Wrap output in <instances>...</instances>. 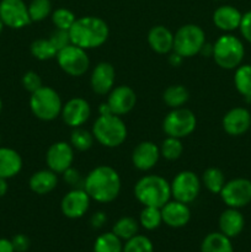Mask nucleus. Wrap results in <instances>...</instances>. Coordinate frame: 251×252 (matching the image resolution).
Returning <instances> with one entry per match:
<instances>
[{
  "mask_svg": "<svg viewBox=\"0 0 251 252\" xmlns=\"http://www.w3.org/2000/svg\"><path fill=\"white\" fill-rule=\"evenodd\" d=\"M234 85L240 95L251 98V64H241L235 69Z\"/></svg>",
  "mask_w": 251,
  "mask_h": 252,
  "instance_id": "nucleus-29",
  "label": "nucleus"
},
{
  "mask_svg": "<svg viewBox=\"0 0 251 252\" xmlns=\"http://www.w3.org/2000/svg\"><path fill=\"white\" fill-rule=\"evenodd\" d=\"M30 51L37 61H49L52 58H56L58 53L49 38L34 39L30 46Z\"/></svg>",
  "mask_w": 251,
  "mask_h": 252,
  "instance_id": "nucleus-32",
  "label": "nucleus"
},
{
  "mask_svg": "<svg viewBox=\"0 0 251 252\" xmlns=\"http://www.w3.org/2000/svg\"><path fill=\"white\" fill-rule=\"evenodd\" d=\"M197 118L191 110L185 107L174 108L165 116L162 121V130L167 137L182 139L194 132Z\"/></svg>",
  "mask_w": 251,
  "mask_h": 252,
  "instance_id": "nucleus-8",
  "label": "nucleus"
},
{
  "mask_svg": "<svg viewBox=\"0 0 251 252\" xmlns=\"http://www.w3.org/2000/svg\"><path fill=\"white\" fill-rule=\"evenodd\" d=\"M106 221H107V216L103 212H96L90 218V224L94 229L102 228L106 224Z\"/></svg>",
  "mask_w": 251,
  "mask_h": 252,
  "instance_id": "nucleus-44",
  "label": "nucleus"
},
{
  "mask_svg": "<svg viewBox=\"0 0 251 252\" xmlns=\"http://www.w3.org/2000/svg\"><path fill=\"white\" fill-rule=\"evenodd\" d=\"M63 180L73 189H83V187H79V185H83L84 186V181L81 180V175L78 170L74 169L73 166L69 167L68 170L63 172Z\"/></svg>",
  "mask_w": 251,
  "mask_h": 252,
  "instance_id": "nucleus-41",
  "label": "nucleus"
},
{
  "mask_svg": "<svg viewBox=\"0 0 251 252\" xmlns=\"http://www.w3.org/2000/svg\"><path fill=\"white\" fill-rule=\"evenodd\" d=\"M243 14L231 5H221L213 12V24L224 32L235 31L240 27Z\"/></svg>",
  "mask_w": 251,
  "mask_h": 252,
  "instance_id": "nucleus-21",
  "label": "nucleus"
},
{
  "mask_svg": "<svg viewBox=\"0 0 251 252\" xmlns=\"http://www.w3.org/2000/svg\"><path fill=\"white\" fill-rule=\"evenodd\" d=\"M162 223L161 209L157 207H144L140 212L139 224L147 230H155Z\"/></svg>",
  "mask_w": 251,
  "mask_h": 252,
  "instance_id": "nucleus-35",
  "label": "nucleus"
},
{
  "mask_svg": "<svg viewBox=\"0 0 251 252\" xmlns=\"http://www.w3.org/2000/svg\"><path fill=\"white\" fill-rule=\"evenodd\" d=\"M184 57H181L179 53L172 51V53H170L169 56V64L171 66H174V68H179L182 64V62H184Z\"/></svg>",
  "mask_w": 251,
  "mask_h": 252,
  "instance_id": "nucleus-45",
  "label": "nucleus"
},
{
  "mask_svg": "<svg viewBox=\"0 0 251 252\" xmlns=\"http://www.w3.org/2000/svg\"><path fill=\"white\" fill-rule=\"evenodd\" d=\"M59 68L70 76H81L89 70L90 59L85 49L70 43L57 53Z\"/></svg>",
  "mask_w": 251,
  "mask_h": 252,
  "instance_id": "nucleus-9",
  "label": "nucleus"
},
{
  "mask_svg": "<svg viewBox=\"0 0 251 252\" xmlns=\"http://www.w3.org/2000/svg\"><path fill=\"white\" fill-rule=\"evenodd\" d=\"M244 56L245 47L241 39L234 34H223L214 42L212 57L217 65L224 70H234L241 65Z\"/></svg>",
  "mask_w": 251,
  "mask_h": 252,
  "instance_id": "nucleus-5",
  "label": "nucleus"
},
{
  "mask_svg": "<svg viewBox=\"0 0 251 252\" xmlns=\"http://www.w3.org/2000/svg\"><path fill=\"white\" fill-rule=\"evenodd\" d=\"M223 129L231 137H239L251 128V113L245 107H234L224 115Z\"/></svg>",
  "mask_w": 251,
  "mask_h": 252,
  "instance_id": "nucleus-17",
  "label": "nucleus"
},
{
  "mask_svg": "<svg viewBox=\"0 0 251 252\" xmlns=\"http://www.w3.org/2000/svg\"><path fill=\"white\" fill-rule=\"evenodd\" d=\"M0 252H15L11 240L0 239Z\"/></svg>",
  "mask_w": 251,
  "mask_h": 252,
  "instance_id": "nucleus-46",
  "label": "nucleus"
},
{
  "mask_svg": "<svg viewBox=\"0 0 251 252\" xmlns=\"http://www.w3.org/2000/svg\"><path fill=\"white\" fill-rule=\"evenodd\" d=\"M171 186V197L182 203L189 204L196 201L201 192V179L189 170H184L174 177Z\"/></svg>",
  "mask_w": 251,
  "mask_h": 252,
  "instance_id": "nucleus-10",
  "label": "nucleus"
},
{
  "mask_svg": "<svg viewBox=\"0 0 251 252\" xmlns=\"http://www.w3.org/2000/svg\"><path fill=\"white\" fill-rule=\"evenodd\" d=\"M106 103L108 105L113 115L125 116L135 107L137 95H135V91L130 86H116L107 94Z\"/></svg>",
  "mask_w": 251,
  "mask_h": 252,
  "instance_id": "nucleus-16",
  "label": "nucleus"
},
{
  "mask_svg": "<svg viewBox=\"0 0 251 252\" xmlns=\"http://www.w3.org/2000/svg\"><path fill=\"white\" fill-rule=\"evenodd\" d=\"M206 43V33L198 25L187 24L180 27L174 34V49L184 58H191L199 54Z\"/></svg>",
  "mask_w": 251,
  "mask_h": 252,
  "instance_id": "nucleus-7",
  "label": "nucleus"
},
{
  "mask_svg": "<svg viewBox=\"0 0 251 252\" xmlns=\"http://www.w3.org/2000/svg\"><path fill=\"white\" fill-rule=\"evenodd\" d=\"M250 130H251V128H250Z\"/></svg>",
  "mask_w": 251,
  "mask_h": 252,
  "instance_id": "nucleus-53",
  "label": "nucleus"
},
{
  "mask_svg": "<svg viewBox=\"0 0 251 252\" xmlns=\"http://www.w3.org/2000/svg\"><path fill=\"white\" fill-rule=\"evenodd\" d=\"M94 138L105 148H117L127 139V126L121 116L108 113L100 115L93 126Z\"/></svg>",
  "mask_w": 251,
  "mask_h": 252,
  "instance_id": "nucleus-4",
  "label": "nucleus"
},
{
  "mask_svg": "<svg viewBox=\"0 0 251 252\" xmlns=\"http://www.w3.org/2000/svg\"><path fill=\"white\" fill-rule=\"evenodd\" d=\"M219 231L224 234L228 238H235L245 226V219L240 213V211L236 208H228L220 214L219 217Z\"/></svg>",
  "mask_w": 251,
  "mask_h": 252,
  "instance_id": "nucleus-23",
  "label": "nucleus"
},
{
  "mask_svg": "<svg viewBox=\"0 0 251 252\" xmlns=\"http://www.w3.org/2000/svg\"><path fill=\"white\" fill-rule=\"evenodd\" d=\"M134 196L144 207L161 208L171 199V186L162 176L147 175L135 184Z\"/></svg>",
  "mask_w": 251,
  "mask_h": 252,
  "instance_id": "nucleus-3",
  "label": "nucleus"
},
{
  "mask_svg": "<svg viewBox=\"0 0 251 252\" xmlns=\"http://www.w3.org/2000/svg\"><path fill=\"white\" fill-rule=\"evenodd\" d=\"M160 149L150 140L140 142L132 152V164L139 171H149L157 164Z\"/></svg>",
  "mask_w": 251,
  "mask_h": 252,
  "instance_id": "nucleus-19",
  "label": "nucleus"
},
{
  "mask_svg": "<svg viewBox=\"0 0 251 252\" xmlns=\"http://www.w3.org/2000/svg\"><path fill=\"white\" fill-rule=\"evenodd\" d=\"M216 1H221V0H216Z\"/></svg>",
  "mask_w": 251,
  "mask_h": 252,
  "instance_id": "nucleus-52",
  "label": "nucleus"
},
{
  "mask_svg": "<svg viewBox=\"0 0 251 252\" xmlns=\"http://www.w3.org/2000/svg\"><path fill=\"white\" fill-rule=\"evenodd\" d=\"M219 196L228 208H244L251 203V181L243 177L230 180L225 182Z\"/></svg>",
  "mask_w": 251,
  "mask_h": 252,
  "instance_id": "nucleus-11",
  "label": "nucleus"
},
{
  "mask_svg": "<svg viewBox=\"0 0 251 252\" xmlns=\"http://www.w3.org/2000/svg\"><path fill=\"white\" fill-rule=\"evenodd\" d=\"M27 7L32 22L43 21L52 14L51 0H31Z\"/></svg>",
  "mask_w": 251,
  "mask_h": 252,
  "instance_id": "nucleus-36",
  "label": "nucleus"
},
{
  "mask_svg": "<svg viewBox=\"0 0 251 252\" xmlns=\"http://www.w3.org/2000/svg\"><path fill=\"white\" fill-rule=\"evenodd\" d=\"M74 148L70 143L56 142L48 148L46 153V162L49 170L56 174H63L73 166Z\"/></svg>",
  "mask_w": 251,
  "mask_h": 252,
  "instance_id": "nucleus-13",
  "label": "nucleus"
},
{
  "mask_svg": "<svg viewBox=\"0 0 251 252\" xmlns=\"http://www.w3.org/2000/svg\"><path fill=\"white\" fill-rule=\"evenodd\" d=\"M108 36V25L105 20L97 16L79 17L69 30L71 43L85 51L101 47L107 41Z\"/></svg>",
  "mask_w": 251,
  "mask_h": 252,
  "instance_id": "nucleus-2",
  "label": "nucleus"
},
{
  "mask_svg": "<svg viewBox=\"0 0 251 252\" xmlns=\"http://www.w3.org/2000/svg\"><path fill=\"white\" fill-rule=\"evenodd\" d=\"M63 102L59 94L51 86H41L30 96V108L38 120L49 122L61 116Z\"/></svg>",
  "mask_w": 251,
  "mask_h": 252,
  "instance_id": "nucleus-6",
  "label": "nucleus"
},
{
  "mask_svg": "<svg viewBox=\"0 0 251 252\" xmlns=\"http://www.w3.org/2000/svg\"><path fill=\"white\" fill-rule=\"evenodd\" d=\"M138 230H139V223L133 217H122L116 221L112 228V233L125 241L137 235Z\"/></svg>",
  "mask_w": 251,
  "mask_h": 252,
  "instance_id": "nucleus-30",
  "label": "nucleus"
},
{
  "mask_svg": "<svg viewBox=\"0 0 251 252\" xmlns=\"http://www.w3.org/2000/svg\"><path fill=\"white\" fill-rule=\"evenodd\" d=\"M91 116V106L85 98L73 97L62 107L61 117L66 126L79 128L85 125Z\"/></svg>",
  "mask_w": 251,
  "mask_h": 252,
  "instance_id": "nucleus-15",
  "label": "nucleus"
},
{
  "mask_svg": "<svg viewBox=\"0 0 251 252\" xmlns=\"http://www.w3.org/2000/svg\"><path fill=\"white\" fill-rule=\"evenodd\" d=\"M58 185V174L52 170H39L33 172L29 180V186L33 193L36 194H48L53 191Z\"/></svg>",
  "mask_w": 251,
  "mask_h": 252,
  "instance_id": "nucleus-25",
  "label": "nucleus"
},
{
  "mask_svg": "<svg viewBox=\"0 0 251 252\" xmlns=\"http://www.w3.org/2000/svg\"><path fill=\"white\" fill-rule=\"evenodd\" d=\"M202 185L213 194H219L225 185V176L218 167H208L204 170L201 179Z\"/></svg>",
  "mask_w": 251,
  "mask_h": 252,
  "instance_id": "nucleus-28",
  "label": "nucleus"
},
{
  "mask_svg": "<svg viewBox=\"0 0 251 252\" xmlns=\"http://www.w3.org/2000/svg\"><path fill=\"white\" fill-rule=\"evenodd\" d=\"M22 158L15 149L0 147V177L12 179L22 170Z\"/></svg>",
  "mask_w": 251,
  "mask_h": 252,
  "instance_id": "nucleus-24",
  "label": "nucleus"
},
{
  "mask_svg": "<svg viewBox=\"0 0 251 252\" xmlns=\"http://www.w3.org/2000/svg\"><path fill=\"white\" fill-rule=\"evenodd\" d=\"M123 252H154V246L148 236L137 234L126 241L123 245Z\"/></svg>",
  "mask_w": 251,
  "mask_h": 252,
  "instance_id": "nucleus-38",
  "label": "nucleus"
},
{
  "mask_svg": "<svg viewBox=\"0 0 251 252\" xmlns=\"http://www.w3.org/2000/svg\"><path fill=\"white\" fill-rule=\"evenodd\" d=\"M0 142H1V134H0Z\"/></svg>",
  "mask_w": 251,
  "mask_h": 252,
  "instance_id": "nucleus-51",
  "label": "nucleus"
},
{
  "mask_svg": "<svg viewBox=\"0 0 251 252\" xmlns=\"http://www.w3.org/2000/svg\"><path fill=\"white\" fill-rule=\"evenodd\" d=\"M94 142H95V138H94L93 132H89L81 127L74 128V130L71 132L70 144L74 148V150L88 152L94 145Z\"/></svg>",
  "mask_w": 251,
  "mask_h": 252,
  "instance_id": "nucleus-34",
  "label": "nucleus"
},
{
  "mask_svg": "<svg viewBox=\"0 0 251 252\" xmlns=\"http://www.w3.org/2000/svg\"><path fill=\"white\" fill-rule=\"evenodd\" d=\"M201 54H203L204 57H212V54H213V44L211 43H204V46L202 47L201 52H199Z\"/></svg>",
  "mask_w": 251,
  "mask_h": 252,
  "instance_id": "nucleus-47",
  "label": "nucleus"
},
{
  "mask_svg": "<svg viewBox=\"0 0 251 252\" xmlns=\"http://www.w3.org/2000/svg\"><path fill=\"white\" fill-rule=\"evenodd\" d=\"M1 111H2V101L1 98H0V113H1Z\"/></svg>",
  "mask_w": 251,
  "mask_h": 252,
  "instance_id": "nucleus-50",
  "label": "nucleus"
},
{
  "mask_svg": "<svg viewBox=\"0 0 251 252\" xmlns=\"http://www.w3.org/2000/svg\"><path fill=\"white\" fill-rule=\"evenodd\" d=\"M22 86H24V89L26 91H29V93H34L36 90H38L42 85V79L41 76L38 75V74L36 73V71H26V73L24 74V76H22Z\"/></svg>",
  "mask_w": 251,
  "mask_h": 252,
  "instance_id": "nucleus-39",
  "label": "nucleus"
},
{
  "mask_svg": "<svg viewBox=\"0 0 251 252\" xmlns=\"http://www.w3.org/2000/svg\"><path fill=\"white\" fill-rule=\"evenodd\" d=\"M160 209H161L162 223H165L170 228H182V226L187 225L191 219V211L188 208V204L182 203L176 199L174 201L170 199Z\"/></svg>",
  "mask_w": 251,
  "mask_h": 252,
  "instance_id": "nucleus-20",
  "label": "nucleus"
},
{
  "mask_svg": "<svg viewBox=\"0 0 251 252\" xmlns=\"http://www.w3.org/2000/svg\"><path fill=\"white\" fill-rule=\"evenodd\" d=\"M160 157L169 161H174L181 158L184 153V145H182L181 139L174 137H166L162 140L161 145L159 147Z\"/></svg>",
  "mask_w": 251,
  "mask_h": 252,
  "instance_id": "nucleus-33",
  "label": "nucleus"
},
{
  "mask_svg": "<svg viewBox=\"0 0 251 252\" xmlns=\"http://www.w3.org/2000/svg\"><path fill=\"white\" fill-rule=\"evenodd\" d=\"M149 47L157 54H167L174 49V33L167 27L157 25L148 32Z\"/></svg>",
  "mask_w": 251,
  "mask_h": 252,
  "instance_id": "nucleus-22",
  "label": "nucleus"
},
{
  "mask_svg": "<svg viewBox=\"0 0 251 252\" xmlns=\"http://www.w3.org/2000/svg\"><path fill=\"white\" fill-rule=\"evenodd\" d=\"M201 252H234L230 238L221 234L220 231L211 233L203 239Z\"/></svg>",
  "mask_w": 251,
  "mask_h": 252,
  "instance_id": "nucleus-26",
  "label": "nucleus"
},
{
  "mask_svg": "<svg viewBox=\"0 0 251 252\" xmlns=\"http://www.w3.org/2000/svg\"><path fill=\"white\" fill-rule=\"evenodd\" d=\"M116 70L108 62H100L90 76V86L97 95H107L115 88Z\"/></svg>",
  "mask_w": 251,
  "mask_h": 252,
  "instance_id": "nucleus-18",
  "label": "nucleus"
},
{
  "mask_svg": "<svg viewBox=\"0 0 251 252\" xmlns=\"http://www.w3.org/2000/svg\"><path fill=\"white\" fill-rule=\"evenodd\" d=\"M91 198L84 189H73L62 198L61 211L69 219H79L90 208Z\"/></svg>",
  "mask_w": 251,
  "mask_h": 252,
  "instance_id": "nucleus-14",
  "label": "nucleus"
},
{
  "mask_svg": "<svg viewBox=\"0 0 251 252\" xmlns=\"http://www.w3.org/2000/svg\"><path fill=\"white\" fill-rule=\"evenodd\" d=\"M121 187L122 181L117 170L108 165H98L86 175L83 189L94 201L111 203L118 197Z\"/></svg>",
  "mask_w": 251,
  "mask_h": 252,
  "instance_id": "nucleus-1",
  "label": "nucleus"
},
{
  "mask_svg": "<svg viewBox=\"0 0 251 252\" xmlns=\"http://www.w3.org/2000/svg\"><path fill=\"white\" fill-rule=\"evenodd\" d=\"M239 30H240L244 38H245L249 43H251V10L250 11L245 12V14H243V19H241V24Z\"/></svg>",
  "mask_w": 251,
  "mask_h": 252,
  "instance_id": "nucleus-43",
  "label": "nucleus"
},
{
  "mask_svg": "<svg viewBox=\"0 0 251 252\" xmlns=\"http://www.w3.org/2000/svg\"><path fill=\"white\" fill-rule=\"evenodd\" d=\"M75 20L76 16L74 15V12L66 7H59V9L52 11V22L56 29L69 31Z\"/></svg>",
  "mask_w": 251,
  "mask_h": 252,
  "instance_id": "nucleus-37",
  "label": "nucleus"
},
{
  "mask_svg": "<svg viewBox=\"0 0 251 252\" xmlns=\"http://www.w3.org/2000/svg\"><path fill=\"white\" fill-rule=\"evenodd\" d=\"M7 189H9V185H7V180L0 177V198L4 197L7 193Z\"/></svg>",
  "mask_w": 251,
  "mask_h": 252,
  "instance_id": "nucleus-48",
  "label": "nucleus"
},
{
  "mask_svg": "<svg viewBox=\"0 0 251 252\" xmlns=\"http://www.w3.org/2000/svg\"><path fill=\"white\" fill-rule=\"evenodd\" d=\"M94 252H123L122 240L112 231L101 234L94 243Z\"/></svg>",
  "mask_w": 251,
  "mask_h": 252,
  "instance_id": "nucleus-31",
  "label": "nucleus"
},
{
  "mask_svg": "<svg viewBox=\"0 0 251 252\" xmlns=\"http://www.w3.org/2000/svg\"><path fill=\"white\" fill-rule=\"evenodd\" d=\"M2 29H4V24H2L1 19H0V34H1V32H2Z\"/></svg>",
  "mask_w": 251,
  "mask_h": 252,
  "instance_id": "nucleus-49",
  "label": "nucleus"
},
{
  "mask_svg": "<svg viewBox=\"0 0 251 252\" xmlns=\"http://www.w3.org/2000/svg\"><path fill=\"white\" fill-rule=\"evenodd\" d=\"M15 252H26L30 249V239L25 234H17L11 240Z\"/></svg>",
  "mask_w": 251,
  "mask_h": 252,
  "instance_id": "nucleus-42",
  "label": "nucleus"
},
{
  "mask_svg": "<svg viewBox=\"0 0 251 252\" xmlns=\"http://www.w3.org/2000/svg\"><path fill=\"white\" fill-rule=\"evenodd\" d=\"M189 98V93L187 90L186 86L184 85H170L169 88L165 89L164 94H162V100H164L165 105L169 106L171 110L174 108L184 107L187 103Z\"/></svg>",
  "mask_w": 251,
  "mask_h": 252,
  "instance_id": "nucleus-27",
  "label": "nucleus"
},
{
  "mask_svg": "<svg viewBox=\"0 0 251 252\" xmlns=\"http://www.w3.org/2000/svg\"><path fill=\"white\" fill-rule=\"evenodd\" d=\"M0 19L4 26L12 30H21L31 24L29 7L24 0H1Z\"/></svg>",
  "mask_w": 251,
  "mask_h": 252,
  "instance_id": "nucleus-12",
  "label": "nucleus"
},
{
  "mask_svg": "<svg viewBox=\"0 0 251 252\" xmlns=\"http://www.w3.org/2000/svg\"><path fill=\"white\" fill-rule=\"evenodd\" d=\"M49 39H51V42L58 52L71 43L70 37H69V31H65V30L56 29L52 32L51 36H49Z\"/></svg>",
  "mask_w": 251,
  "mask_h": 252,
  "instance_id": "nucleus-40",
  "label": "nucleus"
}]
</instances>
